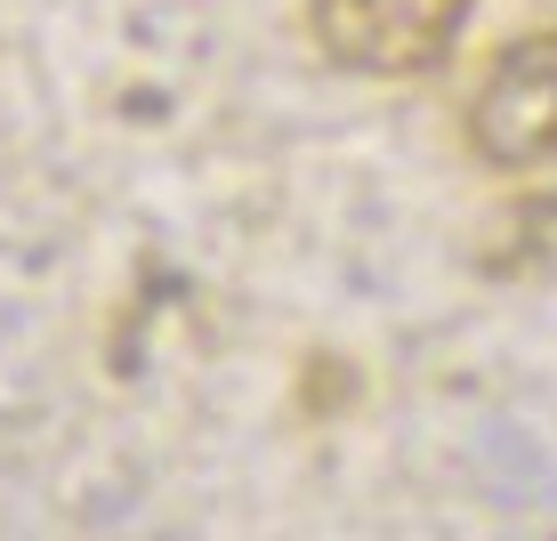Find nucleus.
Returning a JSON list of instances; mask_svg holds the SVG:
<instances>
[{"mask_svg": "<svg viewBox=\"0 0 557 541\" xmlns=\"http://www.w3.org/2000/svg\"><path fill=\"white\" fill-rule=\"evenodd\" d=\"M476 0H307V33L339 73L420 82L460 49Z\"/></svg>", "mask_w": 557, "mask_h": 541, "instance_id": "obj_1", "label": "nucleus"}, {"mask_svg": "<svg viewBox=\"0 0 557 541\" xmlns=\"http://www.w3.org/2000/svg\"><path fill=\"white\" fill-rule=\"evenodd\" d=\"M469 153L485 170H542L557 162V25L517 41L469 89Z\"/></svg>", "mask_w": 557, "mask_h": 541, "instance_id": "obj_2", "label": "nucleus"}]
</instances>
